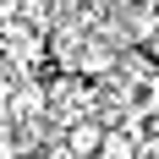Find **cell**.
<instances>
[{
    "instance_id": "6da1fadb",
    "label": "cell",
    "mask_w": 159,
    "mask_h": 159,
    "mask_svg": "<svg viewBox=\"0 0 159 159\" xmlns=\"http://www.w3.org/2000/svg\"><path fill=\"white\" fill-rule=\"evenodd\" d=\"M148 61L159 66V33H154V39H148Z\"/></svg>"
}]
</instances>
